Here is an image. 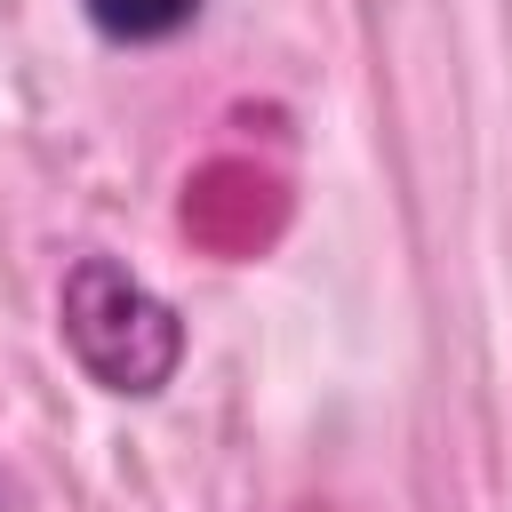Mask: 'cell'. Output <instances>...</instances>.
I'll list each match as a JSON object with an SVG mask.
<instances>
[{
  "instance_id": "cell-1",
  "label": "cell",
  "mask_w": 512,
  "mask_h": 512,
  "mask_svg": "<svg viewBox=\"0 0 512 512\" xmlns=\"http://www.w3.org/2000/svg\"><path fill=\"white\" fill-rule=\"evenodd\" d=\"M56 336L64 352L120 400H152L168 392V376L184 368V320L168 296H152L120 256L88 248L64 264V288H56Z\"/></svg>"
},
{
  "instance_id": "cell-2",
  "label": "cell",
  "mask_w": 512,
  "mask_h": 512,
  "mask_svg": "<svg viewBox=\"0 0 512 512\" xmlns=\"http://www.w3.org/2000/svg\"><path fill=\"white\" fill-rule=\"evenodd\" d=\"M80 8H88V24H96L104 40H120V48L176 40V32L200 16V0H80Z\"/></svg>"
}]
</instances>
